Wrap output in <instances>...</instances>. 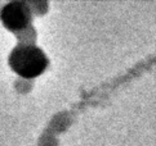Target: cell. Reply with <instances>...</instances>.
<instances>
[{"label":"cell","instance_id":"6da1fadb","mask_svg":"<svg viewBox=\"0 0 156 146\" xmlns=\"http://www.w3.org/2000/svg\"><path fill=\"white\" fill-rule=\"evenodd\" d=\"M9 64L20 76L25 78H34L41 75L47 68L48 59L39 48L25 45L13 50L9 57Z\"/></svg>","mask_w":156,"mask_h":146},{"label":"cell","instance_id":"7a4b0ae2","mask_svg":"<svg viewBox=\"0 0 156 146\" xmlns=\"http://www.w3.org/2000/svg\"><path fill=\"white\" fill-rule=\"evenodd\" d=\"M4 26L10 31H21L29 25L30 12L25 3L13 2L7 4L0 14Z\"/></svg>","mask_w":156,"mask_h":146}]
</instances>
